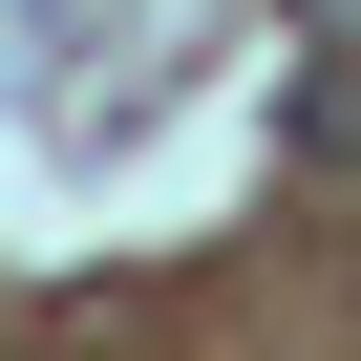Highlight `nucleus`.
Wrapping results in <instances>:
<instances>
[{"instance_id": "obj_1", "label": "nucleus", "mask_w": 361, "mask_h": 361, "mask_svg": "<svg viewBox=\"0 0 361 361\" xmlns=\"http://www.w3.org/2000/svg\"><path fill=\"white\" fill-rule=\"evenodd\" d=\"M298 22H319V43H361V0H298Z\"/></svg>"}]
</instances>
